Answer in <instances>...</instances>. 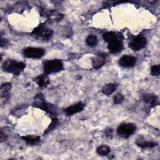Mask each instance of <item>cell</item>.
Wrapping results in <instances>:
<instances>
[{"label":"cell","instance_id":"cell-19","mask_svg":"<svg viewBox=\"0 0 160 160\" xmlns=\"http://www.w3.org/2000/svg\"><path fill=\"white\" fill-rule=\"evenodd\" d=\"M86 42L90 46H95L98 43V38L94 35H89L87 37Z\"/></svg>","mask_w":160,"mask_h":160},{"label":"cell","instance_id":"cell-16","mask_svg":"<svg viewBox=\"0 0 160 160\" xmlns=\"http://www.w3.org/2000/svg\"><path fill=\"white\" fill-rule=\"evenodd\" d=\"M136 144L142 148H152L158 145V143L155 142H148L144 140L138 139L136 141Z\"/></svg>","mask_w":160,"mask_h":160},{"label":"cell","instance_id":"cell-25","mask_svg":"<svg viewBox=\"0 0 160 160\" xmlns=\"http://www.w3.org/2000/svg\"><path fill=\"white\" fill-rule=\"evenodd\" d=\"M7 44H8V40H6V39L1 38V46L2 47L3 46H4Z\"/></svg>","mask_w":160,"mask_h":160},{"label":"cell","instance_id":"cell-10","mask_svg":"<svg viewBox=\"0 0 160 160\" xmlns=\"http://www.w3.org/2000/svg\"><path fill=\"white\" fill-rule=\"evenodd\" d=\"M108 48L110 51V52L112 53H116V52H119L121 51L122 49H123V46L122 42L118 40L109 43L108 44Z\"/></svg>","mask_w":160,"mask_h":160},{"label":"cell","instance_id":"cell-1","mask_svg":"<svg viewBox=\"0 0 160 160\" xmlns=\"http://www.w3.org/2000/svg\"><path fill=\"white\" fill-rule=\"evenodd\" d=\"M26 64L22 62H17L13 60H8L6 61L2 68L5 71L12 73L14 75L20 74L25 68Z\"/></svg>","mask_w":160,"mask_h":160},{"label":"cell","instance_id":"cell-8","mask_svg":"<svg viewBox=\"0 0 160 160\" xmlns=\"http://www.w3.org/2000/svg\"><path fill=\"white\" fill-rule=\"evenodd\" d=\"M84 103H83L82 101H80L78 103L68 107L66 109H64V112H66L67 116H71L72 114L82 111L84 108Z\"/></svg>","mask_w":160,"mask_h":160},{"label":"cell","instance_id":"cell-17","mask_svg":"<svg viewBox=\"0 0 160 160\" xmlns=\"http://www.w3.org/2000/svg\"><path fill=\"white\" fill-rule=\"evenodd\" d=\"M104 56L99 55V57L95 58L92 60V65L95 69H98L104 64Z\"/></svg>","mask_w":160,"mask_h":160},{"label":"cell","instance_id":"cell-2","mask_svg":"<svg viewBox=\"0 0 160 160\" xmlns=\"http://www.w3.org/2000/svg\"><path fill=\"white\" fill-rule=\"evenodd\" d=\"M32 105L36 108H40L47 112H48L51 116H56V111L55 108L51 104L47 103L43 98V96L41 94H38L34 99V102Z\"/></svg>","mask_w":160,"mask_h":160},{"label":"cell","instance_id":"cell-3","mask_svg":"<svg viewBox=\"0 0 160 160\" xmlns=\"http://www.w3.org/2000/svg\"><path fill=\"white\" fill-rule=\"evenodd\" d=\"M63 68V64L59 59H53L47 61L44 66V70L46 74L58 72Z\"/></svg>","mask_w":160,"mask_h":160},{"label":"cell","instance_id":"cell-24","mask_svg":"<svg viewBox=\"0 0 160 160\" xmlns=\"http://www.w3.org/2000/svg\"><path fill=\"white\" fill-rule=\"evenodd\" d=\"M105 133H106V136L107 137H109V138L111 137L112 134V129H106Z\"/></svg>","mask_w":160,"mask_h":160},{"label":"cell","instance_id":"cell-20","mask_svg":"<svg viewBox=\"0 0 160 160\" xmlns=\"http://www.w3.org/2000/svg\"><path fill=\"white\" fill-rule=\"evenodd\" d=\"M11 83L6 82V83H4V84H2V86H1V92H2V95L8 94V92L11 89Z\"/></svg>","mask_w":160,"mask_h":160},{"label":"cell","instance_id":"cell-22","mask_svg":"<svg viewBox=\"0 0 160 160\" xmlns=\"http://www.w3.org/2000/svg\"><path fill=\"white\" fill-rule=\"evenodd\" d=\"M58 124V119L56 118V116H54L52 119V122L50 124L48 128V129L46 130V132H44L45 134L48 133L49 131H51V129H54L56 126L57 124Z\"/></svg>","mask_w":160,"mask_h":160},{"label":"cell","instance_id":"cell-7","mask_svg":"<svg viewBox=\"0 0 160 160\" xmlns=\"http://www.w3.org/2000/svg\"><path fill=\"white\" fill-rule=\"evenodd\" d=\"M146 39L144 37H137L132 40L129 44L130 48L135 51H138L145 47Z\"/></svg>","mask_w":160,"mask_h":160},{"label":"cell","instance_id":"cell-21","mask_svg":"<svg viewBox=\"0 0 160 160\" xmlns=\"http://www.w3.org/2000/svg\"><path fill=\"white\" fill-rule=\"evenodd\" d=\"M151 74L152 76H159L160 74V66L159 64L152 66L151 68Z\"/></svg>","mask_w":160,"mask_h":160},{"label":"cell","instance_id":"cell-4","mask_svg":"<svg viewBox=\"0 0 160 160\" xmlns=\"http://www.w3.org/2000/svg\"><path fill=\"white\" fill-rule=\"evenodd\" d=\"M136 127L132 123L121 124L117 129L118 134L122 138H128L136 131Z\"/></svg>","mask_w":160,"mask_h":160},{"label":"cell","instance_id":"cell-9","mask_svg":"<svg viewBox=\"0 0 160 160\" xmlns=\"http://www.w3.org/2000/svg\"><path fill=\"white\" fill-rule=\"evenodd\" d=\"M136 58L129 55L123 56L119 60V65L123 67H132L136 64Z\"/></svg>","mask_w":160,"mask_h":160},{"label":"cell","instance_id":"cell-23","mask_svg":"<svg viewBox=\"0 0 160 160\" xmlns=\"http://www.w3.org/2000/svg\"><path fill=\"white\" fill-rule=\"evenodd\" d=\"M124 98L123 95L120 93H118L114 96L113 101L115 104H120L124 101Z\"/></svg>","mask_w":160,"mask_h":160},{"label":"cell","instance_id":"cell-13","mask_svg":"<svg viewBox=\"0 0 160 160\" xmlns=\"http://www.w3.org/2000/svg\"><path fill=\"white\" fill-rule=\"evenodd\" d=\"M22 138L28 144L31 145H36L40 141V137L38 136H22Z\"/></svg>","mask_w":160,"mask_h":160},{"label":"cell","instance_id":"cell-11","mask_svg":"<svg viewBox=\"0 0 160 160\" xmlns=\"http://www.w3.org/2000/svg\"><path fill=\"white\" fill-rule=\"evenodd\" d=\"M142 98L144 102L151 105H154L158 101L157 96L156 94H150V93L144 94L142 96Z\"/></svg>","mask_w":160,"mask_h":160},{"label":"cell","instance_id":"cell-14","mask_svg":"<svg viewBox=\"0 0 160 160\" xmlns=\"http://www.w3.org/2000/svg\"><path fill=\"white\" fill-rule=\"evenodd\" d=\"M117 88V84L114 83H108L106 84L102 89V92L105 95H110Z\"/></svg>","mask_w":160,"mask_h":160},{"label":"cell","instance_id":"cell-12","mask_svg":"<svg viewBox=\"0 0 160 160\" xmlns=\"http://www.w3.org/2000/svg\"><path fill=\"white\" fill-rule=\"evenodd\" d=\"M34 81L40 87H44L49 83V79L46 74L38 76L35 78Z\"/></svg>","mask_w":160,"mask_h":160},{"label":"cell","instance_id":"cell-15","mask_svg":"<svg viewBox=\"0 0 160 160\" xmlns=\"http://www.w3.org/2000/svg\"><path fill=\"white\" fill-rule=\"evenodd\" d=\"M102 36H103V38H104V41L106 42H108L109 44L111 43V42H112L114 41L119 40L116 34H115L113 32H105V33L103 34Z\"/></svg>","mask_w":160,"mask_h":160},{"label":"cell","instance_id":"cell-5","mask_svg":"<svg viewBox=\"0 0 160 160\" xmlns=\"http://www.w3.org/2000/svg\"><path fill=\"white\" fill-rule=\"evenodd\" d=\"M44 50L38 48H27L24 49L23 54L28 58L38 59L42 58L44 54Z\"/></svg>","mask_w":160,"mask_h":160},{"label":"cell","instance_id":"cell-18","mask_svg":"<svg viewBox=\"0 0 160 160\" xmlns=\"http://www.w3.org/2000/svg\"><path fill=\"white\" fill-rule=\"evenodd\" d=\"M111 151V149L108 146L103 145L98 147L96 149V152L98 154L101 156H106Z\"/></svg>","mask_w":160,"mask_h":160},{"label":"cell","instance_id":"cell-6","mask_svg":"<svg viewBox=\"0 0 160 160\" xmlns=\"http://www.w3.org/2000/svg\"><path fill=\"white\" fill-rule=\"evenodd\" d=\"M32 33L40 37L44 40L49 39L52 36V31L51 29L44 28L42 26H39V27L34 29Z\"/></svg>","mask_w":160,"mask_h":160}]
</instances>
